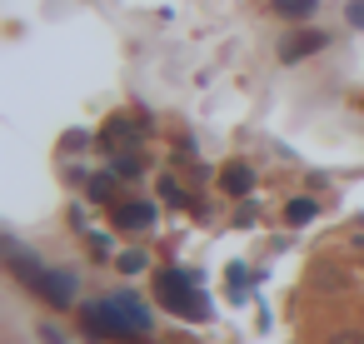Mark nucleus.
<instances>
[{"label":"nucleus","instance_id":"8","mask_svg":"<svg viewBox=\"0 0 364 344\" xmlns=\"http://www.w3.org/2000/svg\"><path fill=\"white\" fill-rule=\"evenodd\" d=\"M220 185H225L230 195H250V190H255V170H250V165H230V170L220 175Z\"/></svg>","mask_w":364,"mask_h":344},{"label":"nucleus","instance_id":"9","mask_svg":"<svg viewBox=\"0 0 364 344\" xmlns=\"http://www.w3.org/2000/svg\"><path fill=\"white\" fill-rule=\"evenodd\" d=\"M314 215H319V200H309V195H299V200L284 205V220H289V225H309Z\"/></svg>","mask_w":364,"mask_h":344},{"label":"nucleus","instance_id":"16","mask_svg":"<svg viewBox=\"0 0 364 344\" xmlns=\"http://www.w3.org/2000/svg\"><path fill=\"white\" fill-rule=\"evenodd\" d=\"M344 16H349V26H359V31H364V0H349Z\"/></svg>","mask_w":364,"mask_h":344},{"label":"nucleus","instance_id":"13","mask_svg":"<svg viewBox=\"0 0 364 344\" xmlns=\"http://www.w3.org/2000/svg\"><path fill=\"white\" fill-rule=\"evenodd\" d=\"M110 195H115V180L110 175H95L90 180V200H110Z\"/></svg>","mask_w":364,"mask_h":344},{"label":"nucleus","instance_id":"10","mask_svg":"<svg viewBox=\"0 0 364 344\" xmlns=\"http://www.w3.org/2000/svg\"><path fill=\"white\" fill-rule=\"evenodd\" d=\"M269 6H274L279 16H289V21H304V16L319 11V0H269Z\"/></svg>","mask_w":364,"mask_h":344},{"label":"nucleus","instance_id":"17","mask_svg":"<svg viewBox=\"0 0 364 344\" xmlns=\"http://www.w3.org/2000/svg\"><path fill=\"white\" fill-rule=\"evenodd\" d=\"M160 195H165V200H175V205H185V195H180V185H175V180H160Z\"/></svg>","mask_w":364,"mask_h":344},{"label":"nucleus","instance_id":"2","mask_svg":"<svg viewBox=\"0 0 364 344\" xmlns=\"http://www.w3.org/2000/svg\"><path fill=\"white\" fill-rule=\"evenodd\" d=\"M160 304L175 309V314H190V319H210V299H205V294L195 289V279L180 274V269H165V274H160Z\"/></svg>","mask_w":364,"mask_h":344},{"label":"nucleus","instance_id":"12","mask_svg":"<svg viewBox=\"0 0 364 344\" xmlns=\"http://www.w3.org/2000/svg\"><path fill=\"white\" fill-rule=\"evenodd\" d=\"M110 170H115V175H125V180H135V175H140V155H135V150H130V155H115V165H110Z\"/></svg>","mask_w":364,"mask_h":344},{"label":"nucleus","instance_id":"14","mask_svg":"<svg viewBox=\"0 0 364 344\" xmlns=\"http://www.w3.org/2000/svg\"><path fill=\"white\" fill-rule=\"evenodd\" d=\"M120 269H125V274H140V269H145V254H140V249H125V254H120Z\"/></svg>","mask_w":364,"mask_h":344},{"label":"nucleus","instance_id":"11","mask_svg":"<svg viewBox=\"0 0 364 344\" xmlns=\"http://www.w3.org/2000/svg\"><path fill=\"white\" fill-rule=\"evenodd\" d=\"M230 299H235V304L250 299V269H245V264H230Z\"/></svg>","mask_w":364,"mask_h":344},{"label":"nucleus","instance_id":"1","mask_svg":"<svg viewBox=\"0 0 364 344\" xmlns=\"http://www.w3.org/2000/svg\"><path fill=\"white\" fill-rule=\"evenodd\" d=\"M6 254H11V269H16V274H21V279H26V284H31L36 294H46V299H50L55 309H65V304L75 299V289H70V279H65V274H55V269H41V264H31V259H26V254H21L16 244H6Z\"/></svg>","mask_w":364,"mask_h":344},{"label":"nucleus","instance_id":"5","mask_svg":"<svg viewBox=\"0 0 364 344\" xmlns=\"http://www.w3.org/2000/svg\"><path fill=\"white\" fill-rule=\"evenodd\" d=\"M314 50H324V31H299V36H289V41L279 45V60H304V55H314Z\"/></svg>","mask_w":364,"mask_h":344},{"label":"nucleus","instance_id":"7","mask_svg":"<svg viewBox=\"0 0 364 344\" xmlns=\"http://www.w3.org/2000/svg\"><path fill=\"white\" fill-rule=\"evenodd\" d=\"M110 304L120 309V319H125V324H130L135 334H150V309H145V304H140L135 294H115Z\"/></svg>","mask_w":364,"mask_h":344},{"label":"nucleus","instance_id":"3","mask_svg":"<svg viewBox=\"0 0 364 344\" xmlns=\"http://www.w3.org/2000/svg\"><path fill=\"white\" fill-rule=\"evenodd\" d=\"M85 329H90L95 339H135V329L120 319V309H115L110 299H100V304H85Z\"/></svg>","mask_w":364,"mask_h":344},{"label":"nucleus","instance_id":"15","mask_svg":"<svg viewBox=\"0 0 364 344\" xmlns=\"http://www.w3.org/2000/svg\"><path fill=\"white\" fill-rule=\"evenodd\" d=\"M329 344H364V329H339L329 334Z\"/></svg>","mask_w":364,"mask_h":344},{"label":"nucleus","instance_id":"18","mask_svg":"<svg viewBox=\"0 0 364 344\" xmlns=\"http://www.w3.org/2000/svg\"><path fill=\"white\" fill-rule=\"evenodd\" d=\"M354 244H359V254H364V235H359V240H354Z\"/></svg>","mask_w":364,"mask_h":344},{"label":"nucleus","instance_id":"6","mask_svg":"<svg viewBox=\"0 0 364 344\" xmlns=\"http://www.w3.org/2000/svg\"><path fill=\"white\" fill-rule=\"evenodd\" d=\"M110 215H115V225H120V230H145V225L155 220V205H145V200H130V205H115Z\"/></svg>","mask_w":364,"mask_h":344},{"label":"nucleus","instance_id":"4","mask_svg":"<svg viewBox=\"0 0 364 344\" xmlns=\"http://www.w3.org/2000/svg\"><path fill=\"white\" fill-rule=\"evenodd\" d=\"M100 140H105V150H110V155H130V150L140 145V130H135L125 115H115V120L105 125V135H100Z\"/></svg>","mask_w":364,"mask_h":344}]
</instances>
